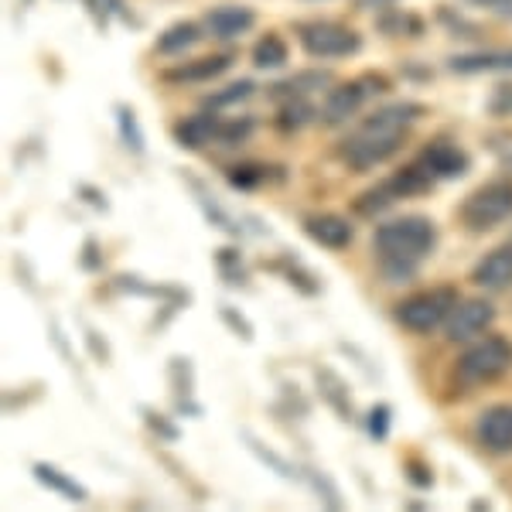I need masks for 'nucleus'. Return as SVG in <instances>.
<instances>
[{"label":"nucleus","instance_id":"nucleus-18","mask_svg":"<svg viewBox=\"0 0 512 512\" xmlns=\"http://www.w3.org/2000/svg\"><path fill=\"white\" fill-rule=\"evenodd\" d=\"M332 86V79H328V72H297L291 79H280L277 86H270V93L277 99H291V96H315L321 89Z\"/></svg>","mask_w":512,"mask_h":512},{"label":"nucleus","instance_id":"nucleus-24","mask_svg":"<svg viewBox=\"0 0 512 512\" xmlns=\"http://www.w3.org/2000/svg\"><path fill=\"white\" fill-rule=\"evenodd\" d=\"M318 390H321V396H325L328 403L338 410L342 417H352V403H349V390H345L338 379L328 373V369H318Z\"/></svg>","mask_w":512,"mask_h":512},{"label":"nucleus","instance_id":"nucleus-9","mask_svg":"<svg viewBox=\"0 0 512 512\" xmlns=\"http://www.w3.org/2000/svg\"><path fill=\"white\" fill-rule=\"evenodd\" d=\"M475 437L489 454H509L512 451V403L489 407L475 424Z\"/></svg>","mask_w":512,"mask_h":512},{"label":"nucleus","instance_id":"nucleus-35","mask_svg":"<svg viewBox=\"0 0 512 512\" xmlns=\"http://www.w3.org/2000/svg\"><path fill=\"white\" fill-rule=\"evenodd\" d=\"M509 161H512V154H509Z\"/></svg>","mask_w":512,"mask_h":512},{"label":"nucleus","instance_id":"nucleus-33","mask_svg":"<svg viewBox=\"0 0 512 512\" xmlns=\"http://www.w3.org/2000/svg\"><path fill=\"white\" fill-rule=\"evenodd\" d=\"M147 424H151L161 437H168V441H175V437H178V431H175V427H171L161 414H147Z\"/></svg>","mask_w":512,"mask_h":512},{"label":"nucleus","instance_id":"nucleus-23","mask_svg":"<svg viewBox=\"0 0 512 512\" xmlns=\"http://www.w3.org/2000/svg\"><path fill=\"white\" fill-rule=\"evenodd\" d=\"M253 93H256V82H250V79H236L233 86H226V89H219V93L205 96L202 110H209V113L226 110V106H236V103H243V99H250Z\"/></svg>","mask_w":512,"mask_h":512},{"label":"nucleus","instance_id":"nucleus-26","mask_svg":"<svg viewBox=\"0 0 512 512\" xmlns=\"http://www.w3.org/2000/svg\"><path fill=\"white\" fill-rule=\"evenodd\" d=\"M256 120L243 117V120H226L219 123V144H243L246 137H253Z\"/></svg>","mask_w":512,"mask_h":512},{"label":"nucleus","instance_id":"nucleus-11","mask_svg":"<svg viewBox=\"0 0 512 512\" xmlns=\"http://www.w3.org/2000/svg\"><path fill=\"white\" fill-rule=\"evenodd\" d=\"M205 31H209L212 38H222V41H233L239 35H246V31L256 24V14L250 7H239V4H226V7H212L209 14H205Z\"/></svg>","mask_w":512,"mask_h":512},{"label":"nucleus","instance_id":"nucleus-29","mask_svg":"<svg viewBox=\"0 0 512 512\" xmlns=\"http://www.w3.org/2000/svg\"><path fill=\"white\" fill-rule=\"evenodd\" d=\"M489 110L495 113V117H512V79L492 89Z\"/></svg>","mask_w":512,"mask_h":512},{"label":"nucleus","instance_id":"nucleus-21","mask_svg":"<svg viewBox=\"0 0 512 512\" xmlns=\"http://www.w3.org/2000/svg\"><path fill=\"white\" fill-rule=\"evenodd\" d=\"M253 65L263 72H274V69H284L287 65V45L280 35H263L256 41L253 48Z\"/></svg>","mask_w":512,"mask_h":512},{"label":"nucleus","instance_id":"nucleus-34","mask_svg":"<svg viewBox=\"0 0 512 512\" xmlns=\"http://www.w3.org/2000/svg\"><path fill=\"white\" fill-rule=\"evenodd\" d=\"M407 472L414 475V485H420V489H427V485H431V472H427V465L420 468V461H410Z\"/></svg>","mask_w":512,"mask_h":512},{"label":"nucleus","instance_id":"nucleus-14","mask_svg":"<svg viewBox=\"0 0 512 512\" xmlns=\"http://www.w3.org/2000/svg\"><path fill=\"white\" fill-rule=\"evenodd\" d=\"M451 72L461 76H478V72H512V48H485V52H468L448 59Z\"/></svg>","mask_w":512,"mask_h":512},{"label":"nucleus","instance_id":"nucleus-10","mask_svg":"<svg viewBox=\"0 0 512 512\" xmlns=\"http://www.w3.org/2000/svg\"><path fill=\"white\" fill-rule=\"evenodd\" d=\"M472 280L482 291H492V294H502L512 287V243H502L495 246L492 253L482 256V263L472 270Z\"/></svg>","mask_w":512,"mask_h":512},{"label":"nucleus","instance_id":"nucleus-30","mask_svg":"<svg viewBox=\"0 0 512 512\" xmlns=\"http://www.w3.org/2000/svg\"><path fill=\"white\" fill-rule=\"evenodd\" d=\"M120 134H123V140H127V147L134 154L144 151V140H140V134H137V123H134V113H130V110H120Z\"/></svg>","mask_w":512,"mask_h":512},{"label":"nucleus","instance_id":"nucleus-31","mask_svg":"<svg viewBox=\"0 0 512 512\" xmlns=\"http://www.w3.org/2000/svg\"><path fill=\"white\" fill-rule=\"evenodd\" d=\"M386 427H390V410H386V407H376L373 414H369V434H373L376 441H383V437H386Z\"/></svg>","mask_w":512,"mask_h":512},{"label":"nucleus","instance_id":"nucleus-13","mask_svg":"<svg viewBox=\"0 0 512 512\" xmlns=\"http://www.w3.org/2000/svg\"><path fill=\"white\" fill-rule=\"evenodd\" d=\"M304 233H308L315 243L328 246V250H345L352 243V222L335 216V212H318V216L304 219Z\"/></svg>","mask_w":512,"mask_h":512},{"label":"nucleus","instance_id":"nucleus-28","mask_svg":"<svg viewBox=\"0 0 512 512\" xmlns=\"http://www.w3.org/2000/svg\"><path fill=\"white\" fill-rule=\"evenodd\" d=\"M246 444H250V448L256 451V458H263V461H267V465L274 468V472H280L284 478H294V468L287 465V461H280L277 454L267 448V444H260V441H256V437H250V434H246Z\"/></svg>","mask_w":512,"mask_h":512},{"label":"nucleus","instance_id":"nucleus-15","mask_svg":"<svg viewBox=\"0 0 512 512\" xmlns=\"http://www.w3.org/2000/svg\"><path fill=\"white\" fill-rule=\"evenodd\" d=\"M236 65V52H219V55H205V59H195L188 65H178L171 69L168 82H209V79H219L222 72H229Z\"/></svg>","mask_w":512,"mask_h":512},{"label":"nucleus","instance_id":"nucleus-4","mask_svg":"<svg viewBox=\"0 0 512 512\" xmlns=\"http://www.w3.org/2000/svg\"><path fill=\"white\" fill-rule=\"evenodd\" d=\"M512 216V181L495 178L461 202V222L472 233H489Z\"/></svg>","mask_w":512,"mask_h":512},{"label":"nucleus","instance_id":"nucleus-7","mask_svg":"<svg viewBox=\"0 0 512 512\" xmlns=\"http://www.w3.org/2000/svg\"><path fill=\"white\" fill-rule=\"evenodd\" d=\"M386 89V82L379 76H366V79H355V82H342V86H335L332 93L325 99V110H321V120L328 123V127H342L345 120H352L355 113L362 110V106L369 103L373 96H379Z\"/></svg>","mask_w":512,"mask_h":512},{"label":"nucleus","instance_id":"nucleus-2","mask_svg":"<svg viewBox=\"0 0 512 512\" xmlns=\"http://www.w3.org/2000/svg\"><path fill=\"white\" fill-rule=\"evenodd\" d=\"M437 246V229L424 216H400L376 229L373 253L379 270L390 280H410L417 274V263Z\"/></svg>","mask_w":512,"mask_h":512},{"label":"nucleus","instance_id":"nucleus-32","mask_svg":"<svg viewBox=\"0 0 512 512\" xmlns=\"http://www.w3.org/2000/svg\"><path fill=\"white\" fill-rule=\"evenodd\" d=\"M222 318H226V325H229V328H236L239 338H246V342H250V338H253V328H250V325H243V321H239V318H243V315H239V311L222 308Z\"/></svg>","mask_w":512,"mask_h":512},{"label":"nucleus","instance_id":"nucleus-3","mask_svg":"<svg viewBox=\"0 0 512 512\" xmlns=\"http://www.w3.org/2000/svg\"><path fill=\"white\" fill-rule=\"evenodd\" d=\"M512 369V342L502 335L475 338L454 362V376L465 386H489Z\"/></svg>","mask_w":512,"mask_h":512},{"label":"nucleus","instance_id":"nucleus-20","mask_svg":"<svg viewBox=\"0 0 512 512\" xmlns=\"http://www.w3.org/2000/svg\"><path fill=\"white\" fill-rule=\"evenodd\" d=\"M315 120V103L308 96H291V99H280V110H277V127L280 130H301Z\"/></svg>","mask_w":512,"mask_h":512},{"label":"nucleus","instance_id":"nucleus-6","mask_svg":"<svg viewBox=\"0 0 512 512\" xmlns=\"http://www.w3.org/2000/svg\"><path fill=\"white\" fill-rule=\"evenodd\" d=\"M297 35H301V45L308 55H318V59H349L362 48V35L349 24L338 21H308L297 24Z\"/></svg>","mask_w":512,"mask_h":512},{"label":"nucleus","instance_id":"nucleus-16","mask_svg":"<svg viewBox=\"0 0 512 512\" xmlns=\"http://www.w3.org/2000/svg\"><path fill=\"white\" fill-rule=\"evenodd\" d=\"M383 185L390 188V195H393V198H414V195L431 192L434 175L424 168V164L417 161V164H407V168H400L393 178H386Z\"/></svg>","mask_w":512,"mask_h":512},{"label":"nucleus","instance_id":"nucleus-19","mask_svg":"<svg viewBox=\"0 0 512 512\" xmlns=\"http://www.w3.org/2000/svg\"><path fill=\"white\" fill-rule=\"evenodd\" d=\"M202 31H205V24H195V21H178V24H171V28L158 38V48H154V52H158V55L188 52L192 45H198Z\"/></svg>","mask_w":512,"mask_h":512},{"label":"nucleus","instance_id":"nucleus-5","mask_svg":"<svg viewBox=\"0 0 512 512\" xmlns=\"http://www.w3.org/2000/svg\"><path fill=\"white\" fill-rule=\"evenodd\" d=\"M454 304H458V291H454V287H434V291L414 294V297H407V301L396 304L393 318L400 321L407 332L427 335L451 318Z\"/></svg>","mask_w":512,"mask_h":512},{"label":"nucleus","instance_id":"nucleus-12","mask_svg":"<svg viewBox=\"0 0 512 512\" xmlns=\"http://www.w3.org/2000/svg\"><path fill=\"white\" fill-rule=\"evenodd\" d=\"M417 161L424 164L434 178H458L468 171V154L461 151V147L448 144V140H434V144H427Z\"/></svg>","mask_w":512,"mask_h":512},{"label":"nucleus","instance_id":"nucleus-25","mask_svg":"<svg viewBox=\"0 0 512 512\" xmlns=\"http://www.w3.org/2000/svg\"><path fill=\"white\" fill-rule=\"evenodd\" d=\"M393 202H396V198L390 195V188H386V185H376L373 192H366V195H359V198H355V205H352V209L359 212V216H376V212L390 209Z\"/></svg>","mask_w":512,"mask_h":512},{"label":"nucleus","instance_id":"nucleus-22","mask_svg":"<svg viewBox=\"0 0 512 512\" xmlns=\"http://www.w3.org/2000/svg\"><path fill=\"white\" fill-rule=\"evenodd\" d=\"M35 478L41 485H48L52 492H59L65 495V499H72V502H86V489L76 482V478H69V475H62L59 468H52V465H35Z\"/></svg>","mask_w":512,"mask_h":512},{"label":"nucleus","instance_id":"nucleus-17","mask_svg":"<svg viewBox=\"0 0 512 512\" xmlns=\"http://www.w3.org/2000/svg\"><path fill=\"white\" fill-rule=\"evenodd\" d=\"M175 140L185 147H205V144H212V140H219V123L209 117V110H202L198 117H188L178 123Z\"/></svg>","mask_w":512,"mask_h":512},{"label":"nucleus","instance_id":"nucleus-8","mask_svg":"<svg viewBox=\"0 0 512 512\" xmlns=\"http://www.w3.org/2000/svg\"><path fill=\"white\" fill-rule=\"evenodd\" d=\"M492 321H495V308L489 301H482V297H475V301L454 304L451 318L444 321V332H448V342L465 345V342H475Z\"/></svg>","mask_w":512,"mask_h":512},{"label":"nucleus","instance_id":"nucleus-27","mask_svg":"<svg viewBox=\"0 0 512 512\" xmlns=\"http://www.w3.org/2000/svg\"><path fill=\"white\" fill-rule=\"evenodd\" d=\"M229 181H233L236 188H246V192H250V188H256L263 181V168L260 164H239V168L229 171Z\"/></svg>","mask_w":512,"mask_h":512},{"label":"nucleus","instance_id":"nucleus-1","mask_svg":"<svg viewBox=\"0 0 512 512\" xmlns=\"http://www.w3.org/2000/svg\"><path fill=\"white\" fill-rule=\"evenodd\" d=\"M420 117V106L414 103H386L362 120L355 134L345 137L338 154L352 171H369L376 164L390 161L410 137V123Z\"/></svg>","mask_w":512,"mask_h":512}]
</instances>
